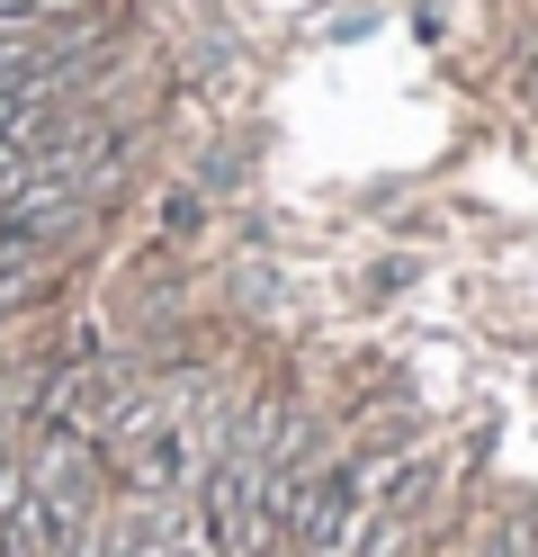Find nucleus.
Returning <instances> with one entry per match:
<instances>
[{
  "instance_id": "f257e3e1",
  "label": "nucleus",
  "mask_w": 538,
  "mask_h": 557,
  "mask_svg": "<svg viewBox=\"0 0 538 557\" xmlns=\"http://www.w3.org/2000/svg\"><path fill=\"white\" fill-rule=\"evenodd\" d=\"M36 288H46V243L0 225V315H18V306H27Z\"/></svg>"
}]
</instances>
